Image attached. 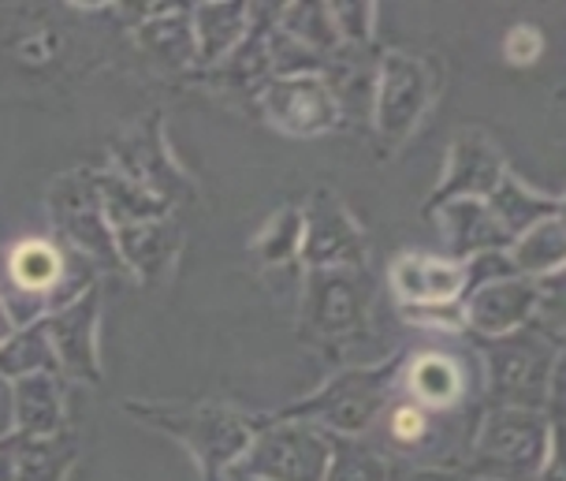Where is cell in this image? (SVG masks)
Instances as JSON below:
<instances>
[{
    "instance_id": "cell-1",
    "label": "cell",
    "mask_w": 566,
    "mask_h": 481,
    "mask_svg": "<svg viewBox=\"0 0 566 481\" xmlns=\"http://www.w3.org/2000/svg\"><path fill=\"white\" fill-rule=\"evenodd\" d=\"M399 377H402V355H391L388 363L377 366H347L332 380H325L310 399H302L295 407H283L272 418L306 422L328 437L358 440L388 410L391 396L399 388Z\"/></svg>"
},
{
    "instance_id": "cell-2",
    "label": "cell",
    "mask_w": 566,
    "mask_h": 481,
    "mask_svg": "<svg viewBox=\"0 0 566 481\" xmlns=\"http://www.w3.org/2000/svg\"><path fill=\"white\" fill-rule=\"evenodd\" d=\"M127 415L146 426L176 437L195 452L206 481H220L228 467H235L265 418H250L228 407H179V404H127Z\"/></svg>"
},
{
    "instance_id": "cell-3",
    "label": "cell",
    "mask_w": 566,
    "mask_h": 481,
    "mask_svg": "<svg viewBox=\"0 0 566 481\" xmlns=\"http://www.w3.org/2000/svg\"><path fill=\"white\" fill-rule=\"evenodd\" d=\"M555 448V426L541 410L492 407L473 437L470 474L484 481H537Z\"/></svg>"
},
{
    "instance_id": "cell-4",
    "label": "cell",
    "mask_w": 566,
    "mask_h": 481,
    "mask_svg": "<svg viewBox=\"0 0 566 481\" xmlns=\"http://www.w3.org/2000/svg\"><path fill=\"white\" fill-rule=\"evenodd\" d=\"M484 380H489L492 407H518V410H548L552 369L563 358V347L544 339L537 328H518L500 339H481Z\"/></svg>"
},
{
    "instance_id": "cell-5",
    "label": "cell",
    "mask_w": 566,
    "mask_h": 481,
    "mask_svg": "<svg viewBox=\"0 0 566 481\" xmlns=\"http://www.w3.org/2000/svg\"><path fill=\"white\" fill-rule=\"evenodd\" d=\"M332 463V437L306 422L265 418L242 452L239 467L265 481H325Z\"/></svg>"
},
{
    "instance_id": "cell-6",
    "label": "cell",
    "mask_w": 566,
    "mask_h": 481,
    "mask_svg": "<svg viewBox=\"0 0 566 481\" xmlns=\"http://www.w3.org/2000/svg\"><path fill=\"white\" fill-rule=\"evenodd\" d=\"M302 328L321 344L369 333V280L361 269H306Z\"/></svg>"
},
{
    "instance_id": "cell-7",
    "label": "cell",
    "mask_w": 566,
    "mask_h": 481,
    "mask_svg": "<svg viewBox=\"0 0 566 481\" xmlns=\"http://www.w3.org/2000/svg\"><path fill=\"white\" fill-rule=\"evenodd\" d=\"M437 83H432V67L410 53H384L373 79V127L388 146L402 143L424 108L432 105Z\"/></svg>"
},
{
    "instance_id": "cell-8",
    "label": "cell",
    "mask_w": 566,
    "mask_h": 481,
    "mask_svg": "<svg viewBox=\"0 0 566 481\" xmlns=\"http://www.w3.org/2000/svg\"><path fill=\"white\" fill-rule=\"evenodd\" d=\"M49 213H53L56 232L64 236L71 250L97 262H116V243L113 228H108L105 202H101V187L94 172H71L56 179V187L49 190Z\"/></svg>"
},
{
    "instance_id": "cell-9",
    "label": "cell",
    "mask_w": 566,
    "mask_h": 481,
    "mask_svg": "<svg viewBox=\"0 0 566 481\" xmlns=\"http://www.w3.org/2000/svg\"><path fill=\"white\" fill-rule=\"evenodd\" d=\"M298 258L306 269H361L366 265V239L354 224L347 206L332 190H321L302 209V243Z\"/></svg>"
},
{
    "instance_id": "cell-10",
    "label": "cell",
    "mask_w": 566,
    "mask_h": 481,
    "mask_svg": "<svg viewBox=\"0 0 566 481\" xmlns=\"http://www.w3.org/2000/svg\"><path fill=\"white\" fill-rule=\"evenodd\" d=\"M45 321L49 344L56 351L60 377L83 380V385H97L101 380V351H97V321H101V295L90 287L75 299V303L53 310Z\"/></svg>"
},
{
    "instance_id": "cell-11",
    "label": "cell",
    "mask_w": 566,
    "mask_h": 481,
    "mask_svg": "<svg viewBox=\"0 0 566 481\" xmlns=\"http://www.w3.org/2000/svg\"><path fill=\"white\" fill-rule=\"evenodd\" d=\"M261 108L272 119V127H280L283 135L295 138L325 135L339 124V105L321 75L272 79L261 90Z\"/></svg>"
},
{
    "instance_id": "cell-12",
    "label": "cell",
    "mask_w": 566,
    "mask_h": 481,
    "mask_svg": "<svg viewBox=\"0 0 566 481\" xmlns=\"http://www.w3.org/2000/svg\"><path fill=\"white\" fill-rule=\"evenodd\" d=\"M503 172H507V165H503L500 149L492 146L489 135H481V132L459 135L448 154V172H443L437 195L424 206V213H432V209H440L448 202H459V198H481L484 202L495 190V184L503 179Z\"/></svg>"
},
{
    "instance_id": "cell-13",
    "label": "cell",
    "mask_w": 566,
    "mask_h": 481,
    "mask_svg": "<svg viewBox=\"0 0 566 481\" xmlns=\"http://www.w3.org/2000/svg\"><path fill=\"white\" fill-rule=\"evenodd\" d=\"M533 310H537V280H525V276L495 280V284H484L462 299L467 328L481 339H500L518 333V328L533 321Z\"/></svg>"
},
{
    "instance_id": "cell-14",
    "label": "cell",
    "mask_w": 566,
    "mask_h": 481,
    "mask_svg": "<svg viewBox=\"0 0 566 481\" xmlns=\"http://www.w3.org/2000/svg\"><path fill=\"white\" fill-rule=\"evenodd\" d=\"M432 213H440L443 247H448L451 262H470V258L489 254V250L511 247V236L495 224V217L481 198H459V202H448L432 209Z\"/></svg>"
},
{
    "instance_id": "cell-15",
    "label": "cell",
    "mask_w": 566,
    "mask_h": 481,
    "mask_svg": "<svg viewBox=\"0 0 566 481\" xmlns=\"http://www.w3.org/2000/svg\"><path fill=\"white\" fill-rule=\"evenodd\" d=\"M12 418L19 437H60L67 433L64 388L56 374H30L12 380Z\"/></svg>"
},
{
    "instance_id": "cell-16",
    "label": "cell",
    "mask_w": 566,
    "mask_h": 481,
    "mask_svg": "<svg viewBox=\"0 0 566 481\" xmlns=\"http://www.w3.org/2000/svg\"><path fill=\"white\" fill-rule=\"evenodd\" d=\"M391 284L402 303H462L467 295L462 262H451V258L402 254L391 265Z\"/></svg>"
},
{
    "instance_id": "cell-17",
    "label": "cell",
    "mask_w": 566,
    "mask_h": 481,
    "mask_svg": "<svg viewBox=\"0 0 566 481\" xmlns=\"http://www.w3.org/2000/svg\"><path fill=\"white\" fill-rule=\"evenodd\" d=\"M402 396L410 404H418L421 410L437 415V410H451L462 404L467 396V374L454 363L451 355H440V351H424V355L410 358V366H402Z\"/></svg>"
},
{
    "instance_id": "cell-18",
    "label": "cell",
    "mask_w": 566,
    "mask_h": 481,
    "mask_svg": "<svg viewBox=\"0 0 566 481\" xmlns=\"http://www.w3.org/2000/svg\"><path fill=\"white\" fill-rule=\"evenodd\" d=\"M489 213L495 217V224L511 236V243L522 232H530L533 224L548 217H563V198L559 195H541V190L525 187L522 179H514L511 172H503V179L495 184V190L484 198Z\"/></svg>"
},
{
    "instance_id": "cell-19",
    "label": "cell",
    "mask_w": 566,
    "mask_h": 481,
    "mask_svg": "<svg viewBox=\"0 0 566 481\" xmlns=\"http://www.w3.org/2000/svg\"><path fill=\"white\" fill-rule=\"evenodd\" d=\"M250 30V4H198L190 12V34L201 64H220L242 45Z\"/></svg>"
},
{
    "instance_id": "cell-20",
    "label": "cell",
    "mask_w": 566,
    "mask_h": 481,
    "mask_svg": "<svg viewBox=\"0 0 566 481\" xmlns=\"http://www.w3.org/2000/svg\"><path fill=\"white\" fill-rule=\"evenodd\" d=\"M507 258L514 265V273L525 280H541L548 273H563V258H566V224L563 217H548L541 224H533L530 232H522L507 247Z\"/></svg>"
},
{
    "instance_id": "cell-21",
    "label": "cell",
    "mask_w": 566,
    "mask_h": 481,
    "mask_svg": "<svg viewBox=\"0 0 566 481\" xmlns=\"http://www.w3.org/2000/svg\"><path fill=\"white\" fill-rule=\"evenodd\" d=\"M30 374H56V351L49 344L45 321H30V325H19L12 336L0 344V377L4 380H19Z\"/></svg>"
},
{
    "instance_id": "cell-22",
    "label": "cell",
    "mask_w": 566,
    "mask_h": 481,
    "mask_svg": "<svg viewBox=\"0 0 566 481\" xmlns=\"http://www.w3.org/2000/svg\"><path fill=\"white\" fill-rule=\"evenodd\" d=\"M71 463H75V437H23V452H19V481H64Z\"/></svg>"
},
{
    "instance_id": "cell-23",
    "label": "cell",
    "mask_w": 566,
    "mask_h": 481,
    "mask_svg": "<svg viewBox=\"0 0 566 481\" xmlns=\"http://www.w3.org/2000/svg\"><path fill=\"white\" fill-rule=\"evenodd\" d=\"M280 30L321 60H328L343 45L336 27H332L328 4H291L287 12H280Z\"/></svg>"
},
{
    "instance_id": "cell-24",
    "label": "cell",
    "mask_w": 566,
    "mask_h": 481,
    "mask_svg": "<svg viewBox=\"0 0 566 481\" xmlns=\"http://www.w3.org/2000/svg\"><path fill=\"white\" fill-rule=\"evenodd\" d=\"M142 45L149 49L157 60H165L168 67L184 72L198 60L195 34H190V15H157L149 27H142Z\"/></svg>"
},
{
    "instance_id": "cell-25",
    "label": "cell",
    "mask_w": 566,
    "mask_h": 481,
    "mask_svg": "<svg viewBox=\"0 0 566 481\" xmlns=\"http://www.w3.org/2000/svg\"><path fill=\"white\" fill-rule=\"evenodd\" d=\"M325 481H388V463L361 440L332 437V463Z\"/></svg>"
},
{
    "instance_id": "cell-26",
    "label": "cell",
    "mask_w": 566,
    "mask_h": 481,
    "mask_svg": "<svg viewBox=\"0 0 566 481\" xmlns=\"http://www.w3.org/2000/svg\"><path fill=\"white\" fill-rule=\"evenodd\" d=\"M298 243H302V213L298 209H283V213L269 220L265 232H261L258 254L265 258L269 265H280L298 254Z\"/></svg>"
},
{
    "instance_id": "cell-27",
    "label": "cell",
    "mask_w": 566,
    "mask_h": 481,
    "mask_svg": "<svg viewBox=\"0 0 566 481\" xmlns=\"http://www.w3.org/2000/svg\"><path fill=\"white\" fill-rule=\"evenodd\" d=\"M388 440L402 452H413V448H421L424 440L432 433V415L429 410H421L418 404H410V399H402V404H388Z\"/></svg>"
},
{
    "instance_id": "cell-28",
    "label": "cell",
    "mask_w": 566,
    "mask_h": 481,
    "mask_svg": "<svg viewBox=\"0 0 566 481\" xmlns=\"http://www.w3.org/2000/svg\"><path fill=\"white\" fill-rule=\"evenodd\" d=\"M399 314H402V321H410V325L443 328V333L467 328V317H462V303H402Z\"/></svg>"
},
{
    "instance_id": "cell-29",
    "label": "cell",
    "mask_w": 566,
    "mask_h": 481,
    "mask_svg": "<svg viewBox=\"0 0 566 481\" xmlns=\"http://www.w3.org/2000/svg\"><path fill=\"white\" fill-rule=\"evenodd\" d=\"M332 27H336L339 42L366 45L373 38V8L369 4H328Z\"/></svg>"
},
{
    "instance_id": "cell-30",
    "label": "cell",
    "mask_w": 566,
    "mask_h": 481,
    "mask_svg": "<svg viewBox=\"0 0 566 481\" xmlns=\"http://www.w3.org/2000/svg\"><path fill=\"white\" fill-rule=\"evenodd\" d=\"M462 273H467V295L478 292V287H484V284H495V280L518 276L511 265V258H507V250H489V254L470 258V262H462Z\"/></svg>"
},
{
    "instance_id": "cell-31",
    "label": "cell",
    "mask_w": 566,
    "mask_h": 481,
    "mask_svg": "<svg viewBox=\"0 0 566 481\" xmlns=\"http://www.w3.org/2000/svg\"><path fill=\"white\" fill-rule=\"evenodd\" d=\"M541 49H544V38L537 34V30H533V27H514L511 34H507V45H503V53H507L511 64L530 67L533 60L541 56Z\"/></svg>"
},
{
    "instance_id": "cell-32",
    "label": "cell",
    "mask_w": 566,
    "mask_h": 481,
    "mask_svg": "<svg viewBox=\"0 0 566 481\" xmlns=\"http://www.w3.org/2000/svg\"><path fill=\"white\" fill-rule=\"evenodd\" d=\"M19 452H23V437H0V481H19Z\"/></svg>"
},
{
    "instance_id": "cell-33",
    "label": "cell",
    "mask_w": 566,
    "mask_h": 481,
    "mask_svg": "<svg viewBox=\"0 0 566 481\" xmlns=\"http://www.w3.org/2000/svg\"><path fill=\"white\" fill-rule=\"evenodd\" d=\"M15 433V418H12V380L0 377V437Z\"/></svg>"
},
{
    "instance_id": "cell-34",
    "label": "cell",
    "mask_w": 566,
    "mask_h": 481,
    "mask_svg": "<svg viewBox=\"0 0 566 481\" xmlns=\"http://www.w3.org/2000/svg\"><path fill=\"white\" fill-rule=\"evenodd\" d=\"M537 481H563V463H559V448H552V456L544 459Z\"/></svg>"
},
{
    "instance_id": "cell-35",
    "label": "cell",
    "mask_w": 566,
    "mask_h": 481,
    "mask_svg": "<svg viewBox=\"0 0 566 481\" xmlns=\"http://www.w3.org/2000/svg\"><path fill=\"white\" fill-rule=\"evenodd\" d=\"M407 481H467V478L451 474V470H413Z\"/></svg>"
},
{
    "instance_id": "cell-36",
    "label": "cell",
    "mask_w": 566,
    "mask_h": 481,
    "mask_svg": "<svg viewBox=\"0 0 566 481\" xmlns=\"http://www.w3.org/2000/svg\"><path fill=\"white\" fill-rule=\"evenodd\" d=\"M220 481H265V478H258V474H247V470H242V467L235 463V467H228L224 474H220Z\"/></svg>"
},
{
    "instance_id": "cell-37",
    "label": "cell",
    "mask_w": 566,
    "mask_h": 481,
    "mask_svg": "<svg viewBox=\"0 0 566 481\" xmlns=\"http://www.w3.org/2000/svg\"><path fill=\"white\" fill-rule=\"evenodd\" d=\"M15 333V325H12V317H8V306H4V299H0V344H4L8 336Z\"/></svg>"
}]
</instances>
